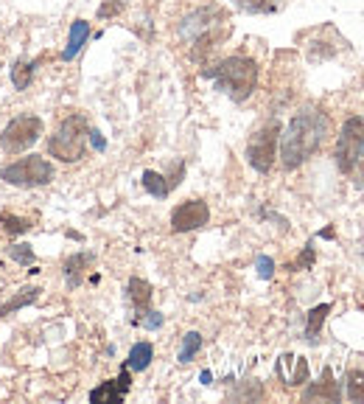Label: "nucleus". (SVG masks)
<instances>
[{
    "mask_svg": "<svg viewBox=\"0 0 364 404\" xmlns=\"http://www.w3.org/2000/svg\"><path fill=\"white\" fill-rule=\"evenodd\" d=\"M328 115L325 113H319V110H314V107H305V110H300L291 121H289V127L283 129V135H280V163H283V168L286 171H294V168H300L319 146H322V140H325V135H328Z\"/></svg>",
    "mask_w": 364,
    "mask_h": 404,
    "instance_id": "obj_1",
    "label": "nucleus"
},
{
    "mask_svg": "<svg viewBox=\"0 0 364 404\" xmlns=\"http://www.w3.org/2000/svg\"><path fill=\"white\" fill-rule=\"evenodd\" d=\"M205 76L213 79L219 90H225L233 101L250 99L258 87V65L250 57H227L213 71H205Z\"/></svg>",
    "mask_w": 364,
    "mask_h": 404,
    "instance_id": "obj_2",
    "label": "nucleus"
},
{
    "mask_svg": "<svg viewBox=\"0 0 364 404\" xmlns=\"http://www.w3.org/2000/svg\"><path fill=\"white\" fill-rule=\"evenodd\" d=\"M87 140H90V124L84 115H68L56 132L48 138V154L62 160V163H76L84 157L87 152Z\"/></svg>",
    "mask_w": 364,
    "mask_h": 404,
    "instance_id": "obj_3",
    "label": "nucleus"
},
{
    "mask_svg": "<svg viewBox=\"0 0 364 404\" xmlns=\"http://www.w3.org/2000/svg\"><path fill=\"white\" fill-rule=\"evenodd\" d=\"M56 177V168L51 160L40 154H26L20 160H12L0 168V180L15 188H43Z\"/></svg>",
    "mask_w": 364,
    "mask_h": 404,
    "instance_id": "obj_4",
    "label": "nucleus"
},
{
    "mask_svg": "<svg viewBox=\"0 0 364 404\" xmlns=\"http://www.w3.org/2000/svg\"><path fill=\"white\" fill-rule=\"evenodd\" d=\"M333 157L342 174H353L356 166L364 160V115H350L342 124Z\"/></svg>",
    "mask_w": 364,
    "mask_h": 404,
    "instance_id": "obj_5",
    "label": "nucleus"
},
{
    "mask_svg": "<svg viewBox=\"0 0 364 404\" xmlns=\"http://www.w3.org/2000/svg\"><path fill=\"white\" fill-rule=\"evenodd\" d=\"M43 138V118L37 115H17L0 132V149L6 154H20L31 149Z\"/></svg>",
    "mask_w": 364,
    "mask_h": 404,
    "instance_id": "obj_6",
    "label": "nucleus"
},
{
    "mask_svg": "<svg viewBox=\"0 0 364 404\" xmlns=\"http://www.w3.org/2000/svg\"><path fill=\"white\" fill-rule=\"evenodd\" d=\"M278 140H280V124L269 121L266 127H261L250 138V143H247V163L255 171L269 174L272 166H275V157H278Z\"/></svg>",
    "mask_w": 364,
    "mask_h": 404,
    "instance_id": "obj_7",
    "label": "nucleus"
},
{
    "mask_svg": "<svg viewBox=\"0 0 364 404\" xmlns=\"http://www.w3.org/2000/svg\"><path fill=\"white\" fill-rule=\"evenodd\" d=\"M211 222V208L202 199H185L171 211V231L174 233H191Z\"/></svg>",
    "mask_w": 364,
    "mask_h": 404,
    "instance_id": "obj_8",
    "label": "nucleus"
},
{
    "mask_svg": "<svg viewBox=\"0 0 364 404\" xmlns=\"http://www.w3.org/2000/svg\"><path fill=\"white\" fill-rule=\"evenodd\" d=\"M129 373H132V370L123 365L121 373H118V379L101 382L98 387L90 390V401H93V404H121L123 396H126L129 387H132V376H129Z\"/></svg>",
    "mask_w": 364,
    "mask_h": 404,
    "instance_id": "obj_9",
    "label": "nucleus"
},
{
    "mask_svg": "<svg viewBox=\"0 0 364 404\" xmlns=\"http://www.w3.org/2000/svg\"><path fill=\"white\" fill-rule=\"evenodd\" d=\"M93 261H96L93 253H73V256L65 259L62 273H65V284H68V289H79V284H82V278H84V270H87Z\"/></svg>",
    "mask_w": 364,
    "mask_h": 404,
    "instance_id": "obj_10",
    "label": "nucleus"
},
{
    "mask_svg": "<svg viewBox=\"0 0 364 404\" xmlns=\"http://www.w3.org/2000/svg\"><path fill=\"white\" fill-rule=\"evenodd\" d=\"M303 398H305V401H317V398L339 401V398H342V390H339V384H336L333 376H331V368L322 370V379H319L317 384H311V387L303 393Z\"/></svg>",
    "mask_w": 364,
    "mask_h": 404,
    "instance_id": "obj_11",
    "label": "nucleus"
},
{
    "mask_svg": "<svg viewBox=\"0 0 364 404\" xmlns=\"http://www.w3.org/2000/svg\"><path fill=\"white\" fill-rule=\"evenodd\" d=\"M126 298H129V303H132V309L137 312V317L149 309V303H151V284L149 281H143V278H129V284H126ZM135 317V320H137Z\"/></svg>",
    "mask_w": 364,
    "mask_h": 404,
    "instance_id": "obj_12",
    "label": "nucleus"
},
{
    "mask_svg": "<svg viewBox=\"0 0 364 404\" xmlns=\"http://www.w3.org/2000/svg\"><path fill=\"white\" fill-rule=\"evenodd\" d=\"M40 295H43V287H23L12 301H6L3 306H0V320L20 312V309H26V306H31V303H37Z\"/></svg>",
    "mask_w": 364,
    "mask_h": 404,
    "instance_id": "obj_13",
    "label": "nucleus"
},
{
    "mask_svg": "<svg viewBox=\"0 0 364 404\" xmlns=\"http://www.w3.org/2000/svg\"><path fill=\"white\" fill-rule=\"evenodd\" d=\"M87 37H90V23L87 20H76L73 26H70V37H68V48L62 51V59L65 62H70V59H76V54L84 48V43H87Z\"/></svg>",
    "mask_w": 364,
    "mask_h": 404,
    "instance_id": "obj_14",
    "label": "nucleus"
},
{
    "mask_svg": "<svg viewBox=\"0 0 364 404\" xmlns=\"http://www.w3.org/2000/svg\"><path fill=\"white\" fill-rule=\"evenodd\" d=\"M151 359H154V345L151 342H135L132 348H129V356H126V368L129 370H146L149 365H151Z\"/></svg>",
    "mask_w": 364,
    "mask_h": 404,
    "instance_id": "obj_15",
    "label": "nucleus"
},
{
    "mask_svg": "<svg viewBox=\"0 0 364 404\" xmlns=\"http://www.w3.org/2000/svg\"><path fill=\"white\" fill-rule=\"evenodd\" d=\"M328 315H331V303H319L308 312V320H305V340L308 342L319 340V331H322V323H325Z\"/></svg>",
    "mask_w": 364,
    "mask_h": 404,
    "instance_id": "obj_16",
    "label": "nucleus"
},
{
    "mask_svg": "<svg viewBox=\"0 0 364 404\" xmlns=\"http://www.w3.org/2000/svg\"><path fill=\"white\" fill-rule=\"evenodd\" d=\"M143 188H146L151 196H157V199H165V196L174 191V188H171V182H168V180H165L160 171H151V168H149V171H143Z\"/></svg>",
    "mask_w": 364,
    "mask_h": 404,
    "instance_id": "obj_17",
    "label": "nucleus"
},
{
    "mask_svg": "<svg viewBox=\"0 0 364 404\" xmlns=\"http://www.w3.org/2000/svg\"><path fill=\"white\" fill-rule=\"evenodd\" d=\"M31 228H34L31 219H23V217H17V214H0V231L9 233V236H23V233H29Z\"/></svg>",
    "mask_w": 364,
    "mask_h": 404,
    "instance_id": "obj_18",
    "label": "nucleus"
},
{
    "mask_svg": "<svg viewBox=\"0 0 364 404\" xmlns=\"http://www.w3.org/2000/svg\"><path fill=\"white\" fill-rule=\"evenodd\" d=\"M34 68H37V62H26V59H20V62L12 65V85H15V90H29V85L34 79Z\"/></svg>",
    "mask_w": 364,
    "mask_h": 404,
    "instance_id": "obj_19",
    "label": "nucleus"
},
{
    "mask_svg": "<svg viewBox=\"0 0 364 404\" xmlns=\"http://www.w3.org/2000/svg\"><path fill=\"white\" fill-rule=\"evenodd\" d=\"M199 348H202V334H199V331H188L185 337H182V348H179L176 359H179L182 365H188V362L199 354Z\"/></svg>",
    "mask_w": 364,
    "mask_h": 404,
    "instance_id": "obj_20",
    "label": "nucleus"
},
{
    "mask_svg": "<svg viewBox=\"0 0 364 404\" xmlns=\"http://www.w3.org/2000/svg\"><path fill=\"white\" fill-rule=\"evenodd\" d=\"M344 387L350 401H364V370H347Z\"/></svg>",
    "mask_w": 364,
    "mask_h": 404,
    "instance_id": "obj_21",
    "label": "nucleus"
},
{
    "mask_svg": "<svg viewBox=\"0 0 364 404\" xmlns=\"http://www.w3.org/2000/svg\"><path fill=\"white\" fill-rule=\"evenodd\" d=\"M236 6L252 15H266V12H278L280 0H236Z\"/></svg>",
    "mask_w": 364,
    "mask_h": 404,
    "instance_id": "obj_22",
    "label": "nucleus"
},
{
    "mask_svg": "<svg viewBox=\"0 0 364 404\" xmlns=\"http://www.w3.org/2000/svg\"><path fill=\"white\" fill-rule=\"evenodd\" d=\"M6 253H9V259H12V261H17V264H23V267H34V264H37L34 247H31V245H26V242H20V245H12Z\"/></svg>",
    "mask_w": 364,
    "mask_h": 404,
    "instance_id": "obj_23",
    "label": "nucleus"
},
{
    "mask_svg": "<svg viewBox=\"0 0 364 404\" xmlns=\"http://www.w3.org/2000/svg\"><path fill=\"white\" fill-rule=\"evenodd\" d=\"M143 315H146V317H137V320H135V326H146V329H160V326H162V315H160V312L146 309Z\"/></svg>",
    "mask_w": 364,
    "mask_h": 404,
    "instance_id": "obj_24",
    "label": "nucleus"
},
{
    "mask_svg": "<svg viewBox=\"0 0 364 404\" xmlns=\"http://www.w3.org/2000/svg\"><path fill=\"white\" fill-rule=\"evenodd\" d=\"M314 259H317L314 247H311V245H305V250H303V253H300V259L294 261V270H308V267L314 264Z\"/></svg>",
    "mask_w": 364,
    "mask_h": 404,
    "instance_id": "obj_25",
    "label": "nucleus"
},
{
    "mask_svg": "<svg viewBox=\"0 0 364 404\" xmlns=\"http://www.w3.org/2000/svg\"><path fill=\"white\" fill-rule=\"evenodd\" d=\"M258 275L266 278V281L275 275V261L269 256H258Z\"/></svg>",
    "mask_w": 364,
    "mask_h": 404,
    "instance_id": "obj_26",
    "label": "nucleus"
},
{
    "mask_svg": "<svg viewBox=\"0 0 364 404\" xmlns=\"http://www.w3.org/2000/svg\"><path fill=\"white\" fill-rule=\"evenodd\" d=\"M90 143H93L98 152H104V149H107V140H104V135H101L98 129H90Z\"/></svg>",
    "mask_w": 364,
    "mask_h": 404,
    "instance_id": "obj_27",
    "label": "nucleus"
},
{
    "mask_svg": "<svg viewBox=\"0 0 364 404\" xmlns=\"http://www.w3.org/2000/svg\"><path fill=\"white\" fill-rule=\"evenodd\" d=\"M202 384H211V370H202Z\"/></svg>",
    "mask_w": 364,
    "mask_h": 404,
    "instance_id": "obj_28",
    "label": "nucleus"
}]
</instances>
